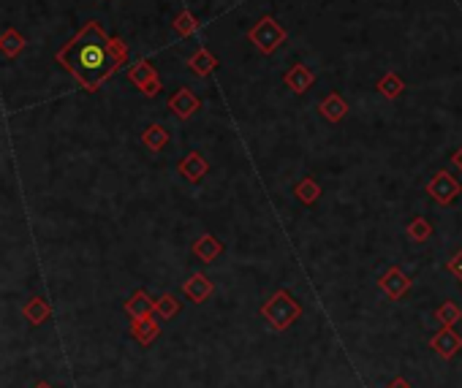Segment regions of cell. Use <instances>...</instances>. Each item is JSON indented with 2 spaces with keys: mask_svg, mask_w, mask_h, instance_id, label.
Here are the masks:
<instances>
[{
  "mask_svg": "<svg viewBox=\"0 0 462 388\" xmlns=\"http://www.w3.org/2000/svg\"><path fill=\"white\" fill-rule=\"evenodd\" d=\"M57 63L76 79L85 92H98L128 63V44L90 19L66 47H60Z\"/></svg>",
  "mask_w": 462,
  "mask_h": 388,
  "instance_id": "1",
  "label": "cell"
},
{
  "mask_svg": "<svg viewBox=\"0 0 462 388\" xmlns=\"http://www.w3.org/2000/svg\"><path fill=\"white\" fill-rule=\"evenodd\" d=\"M285 38H288V33H285V28L275 17H261L248 30V41L261 54H272L278 47H283Z\"/></svg>",
  "mask_w": 462,
  "mask_h": 388,
  "instance_id": "2",
  "label": "cell"
},
{
  "mask_svg": "<svg viewBox=\"0 0 462 388\" xmlns=\"http://www.w3.org/2000/svg\"><path fill=\"white\" fill-rule=\"evenodd\" d=\"M300 313H302L300 304L291 299L288 291H278V293L261 307V315L267 317L275 329H288V326L300 317Z\"/></svg>",
  "mask_w": 462,
  "mask_h": 388,
  "instance_id": "3",
  "label": "cell"
},
{
  "mask_svg": "<svg viewBox=\"0 0 462 388\" xmlns=\"http://www.w3.org/2000/svg\"><path fill=\"white\" fill-rule=\"evenodd\" d=\"M460 193H462V185L451 174H446V171H438V174L427 182V195H430L435 204H441V207L454 204V201L460 198Z\"/></svg>",
  "mask_w": 462,
  "mask_h": 388,
  "instance_id": "4",
  "label": "cell"
},
{
  "mask_svg": "<svg viewBox=\"0 0 462 388\" xmlns=\"http://www.w3.org/2000/svg\"><path fill=\"white\" fill-rule=\"evenodd\" d=\"M128 82H131L134 87L142 90L144 95H150V98L160 92V76L150 60H139V63H134L131 71H128Z\"/></svg>",
  "mask_w": 462,
  "mask_h": 388,
  "instance_id": "5",
  "label": "cell"
},
{
  "mask_svg": "<svg viewBox=\"0 0 462 388\" xmlns=\"http://www.w3.org/2000/svg\"><path fill=\"white\" fill-rule=\"evenodd\" d=\"M430 348L438 353V356H444V358H454L462 348V337L451 326H444L438 334L430 339Z\"/></svg>",
  "mask_w": 462,
  "mask_h": 388,
  "instance_id": "6",
  "label": "cell"
},
{
  "mask_svg": "<svg viewBox=\"0 0 462 388\" xmlns=\"http://www.w3.org/2000/svg\"><path fill=\"white\" fill-rule=\"evenodd\" d=\"M169 109L177 114L179 120H191L196 111L201 109V101H199L188 87H179L177 92L169 98Z\"/></svg>",
  "mask_w": 462,
  "mask_h": 388,
  "instance_id": "7",
  "label": "cell"
},
{
  "mask_svg": "<svg viewBox=\"0 0 462 388\" xmlns=\"http://www.w3.org/2000/svg\"><path fill=\"white\" fill-rule=\"evenodd\" d=\"M285 85H288V87L294 90V92H297V95H304V92H307V90L313 87V85H316V73H313V71L307 68V66H304V63H294V66H291V68L285 71Z\"/></svg>",
  "mask_w": 462,
  "mask_h": 388,
  "instance_id": "8",
  "label": "cell"
},
{
  "mask_svg": "<svg viewBox=\"0 0 462 388\" xmlns=\"http://www.w3.org/2000/svg\"><path fill=\"white\" fill-rule=\"evenodd\" d=\"M381 288H384V293L391 296V299H403V296H405V291L410 288V280L403 274V269H400V266H391L389 272L381 277Z\"/></svg>",
  "mask_w": 462,
  "mask_h": 388,
  "instance_id": "9",
  "label": "cell"
},
{
  "mask_svg": "<svg viewBox=\"0 0 462 388\" xmlns=\"http://www.w3.org/2000/svg\"><path fill=\"white\" fill-rule=\"evenodd\" d=\"M177 171L185 176L188 182H194V185H196V182H201V179H204V174H207V160L201 158L199 152H188L185 158L179 160Z\"/></svg>",
  "mask_w": 462,
  "mask_h": 388,
  "instance_id": "10",
  "label": "cell"
},
{
  "mask_svg": "<svg viewBox=\"0 0 462 388\" xmlns=\"http://www.w3.org/2000/svg\"><path fill=\"white\" fill-rule=\"evenodd\" d=\"M220 253H223V245L215 239L213 234H204V236H199L194 242V255L199 261H204V264H213Z\"/></svg>",
  "mask_w": 462,
  "mask_h": 388,
  "instance_id": "11",
  "label": "cell"
},
{
  "mask_svg": "<svg viewBox=\"0 0 462 388\" xmlns=\"http://www.w3.org/2000/svg\"><path fill=\"white\" fill-rule=\"evenodd\" d=\"M321 117L326 120V123H340L345 114H348V104L343 101V95L338 92H332V95H326L324 101H321Z\"/></svg>",
  "mask_w": 462,
  "mask_h": 388,
  "instance_id": "12",
  "label": "cell"
},
{
  "mask_svg": "<svg viewBox=\"0 0 462 388\" xmlns=\"http://www.w3.org/2000/svg\"><path fill=\"white\" fill-rule=\"evenodd\" d=\"M182 291H185V296L191 301L201 304V301L213 293V282H210V277H204V274H194V277H188V282L182 285Z\"/></svg>",
  "mask_w": 462,
  "mask_h": 388,
  "instance_id": "13",
  "label": "cell"
},
{
  "mask_svg": "<svg viewBox=\"0 0 462 388\" xmlns=\"http://www.w3.org/2000/svg\"><path fill=\"white\" fill-rule=\"evenodd\" d=\"M215 68H218V57H215L210 49H204V47L188 60V71H191L194 76H210Z\"/></svg>",
  "mask_w": 462,
  "mask_h": 388,
  "instance_id": "14",
  "label": "cell"
},
{
  "mask_svg": "<svg viewBox=\"0 0 462 388\" xmlns=\"http://www.w3.org/2000/svg\"><path fill=\"white\" fill-rule=\"evenodd\" d=\"M155 310V304L150 301V296L144 291H136L131 299L125 301V313L134 317V320H142V317H150Z\"/></svg>",
  "mask_w": 462,
  "mask_h": 388,
  "instance_id": "15",
  "label": "cell"
},
{
  "mask_svg": "<svg viewBox=\"0 0 462 388\" xmlns=\"http://www.w3.org/2000/svg\"><path fill=\"white\" fill-rule=\"evenodd\" d=\"M142 144L150 152H160L169 144V131L163 125H147L142 131Z\"/></svg>",
  "mask_w": 462,
  "mask_h": 388,
  "instance_id": "16",
  "label": "cell"
},
{
  "mask_svg": "<svg viewBox=\"0 0 462 388\" xmlns=\"http://www.w3.org/2000/svg\"><path fill=\"white\" fill-rule=\"evenodd\" d=\"M25 44H28L25 35L19 33V30H14V28H6L3 35H0V49H3L6 57H17L25 49Z\"/></svg>",
  "mask_w": 462,
  "mask_h": 388,
  "instance_id": "17",
  "label": "cell"
},
{
  "mask_svg": "<svg viewBox=\"0 0 462 388\" xmlns=\"http://www.w3.org/2000/svg\"><path fill=\"white\" fill-rule=\"evenodd\" d=\"M131 334L136 337L142 345H150L155 337L160 334V326L153 320V317H142V320H134V326H131Z\"/></svg>",
  "mask_w": 462,
  "mask_h": 388,
  "instance_id": "18",
  "label": "cell"
},
{
  "mask_svg": "<svg viewBox=\"0 0 462 388\" xmlns=\"http://www.w3.org/2000/svg\"><path fill=\"white\" fill-rule=\"evenodd\" d=\"M22 315L28 317L33 326H41V323L49 317V304H47V299H41V296H33V299L25 304Z\"/></svg>",
  "mask_w": 462,
  "mask_h": 388,
  "instance_id": "19",
  "label": "cell"
},
{
  "mask_svg": "<svg viewBox=\"0 0 462 388\" xmlns=\"http://www.w3.org/2000/svg\"><path fill=\"white\" fill-rule=\"evenodd\" d=\"M201 28V22L191 14V11H179L177 19L172 22V30H174V35H179V38H188V35H194L196 30Z\"/></svg>",
  "mask_w": 462,
  "mask_h": 388,
  "instance_id": "20",
  "label": "cell"
},
{
  "mask_svg": "<svg viewBox=\"0 0 462 388\" xmlns=\"http://www.w3.org/2000/svg\"><path fill=\"white\" fill-rule=\"evenodd\" d=\"M403 90H405V82H403L397 73H386V76L378 82V92H381L384 98H389V101L400 98V95H403Z\"/></svg>",
  "mask_w": 462,
  "mask_h": 388,
  "instance_id": "21",
  "label": "cell"
},
{
  "mask_svg": "<svg viewBox=\"0 0 462 388\" xmlns=\"http://www.w3.org/2000/svg\"><path fill=\"white\" fill-rule=\"evenodd\" d=\"M294 193H297V198L302 201L304 207H313V204L319 201L321 188H319V182H316V179H310V176H307V179H302V182L294 188Z\"/></svg>",
  "mask_w": 462,
  "mask_h": 388,
  "instance_id": "22",
  "label": "cell"
},
{
  "mask_svg": "<svg viewBox=\"0 0 462 388\" xmlns=\"http://www.w3.org/2000/svg\"><path fill=\"white\" fill-rule=\"evenodd\" d=\"M435 317H438V323H441V326H457V320L462 317V310L454 304V301H444V304L438 307Z\"/></svg>",
  "mask_w": 462,
  "mask_h": 388,
  "instance_id": "23",
  "label": "cell"
},
{
  "mask_svg": "<svg viewBox=\"0 0 462 388\" xmlns=\"http://www.w3.org/2000/svg\"><path fill=\"white\" fill-rule=\"evenodd\" d=\"M155 313H158L163 320H172V317L179 313V299L172 296V293H163L158 301H155Z\"/></svg>",
  "mask_w": 462,
  "mask_h": 388,
  "instance_id": "24",
  "label": "cell"
},
{
  "mask_svg": "<svg viewBox=\"0 0 462 388\" xmlns=\"http://www.w3.org/2000/svg\"><path fill=\"white\" fill-rule=\"evenodd\" d=\"M408 236L413 242H427L432 236V226L427 223L425 217H413V223L408 226Z\"/></svg>",
  "mask_w": 462,
  "mask_h": 388,
  "instance_id": "25",
  "label": "cell"
},
{
  "mask_svg": "<svg viewBox=\"0 0 462 388\" xmlns=\"http://www.w3.org/2000/svg\"><path fill=\"white\" fill-rule=\"evenodd\" d=\"M446 269H449L451 274H457V277L462 280V250L451 258V261H449V264H446Z\"/></svg>",
  "mask_w": 462,
  "mask_h": 388,
  "instance_id": "26",
  "label": "cell"
},
{
  "mask_svg": "<svg viewBox=\"0 0 462 388\" xmlns=\"http://www.w3.org/2000/svg\"><path fill=\"white\" fill-rule=\"evenodd\" d=\"M451 163H454V166H457V169L462 171V147L457 150V152H454V155H451Z\"/></svg>",
  "mask_w": 462,
  "mask_h": 388,
  "instance_id": "27",
  "label": "cell"
},
{
  "mask_svg": "<svg viewBox=\"0 0 462 388\" xmlns=\"http://www.w3.org/2000/svg\"><path fill=\"white\" fill-rule=\"evenodd\" d=\"M389 388H410V386L405 383V380H403V377H397V380H394V383H391Z\"/></svg>",
  "mask_w": 462,
  "mask_h": 388,
  "instance_id": "28",
  "label": "cell"
},
{
  "mask_svg": "<svg viewBox=\"0 0 462 388\" xmlns=\"http://www.w3.org/2000/svg\"><path fill=\"white\" fill-rule=\"evenodd\" d=\"M36 388H49V386H47V383H41V386H36Z\"/></svg>",
  "mask_w": 462,
  "mask_h": 388,
  "instance_id": "29",
  "label": "cell"
}]
</instances>
